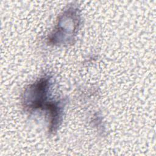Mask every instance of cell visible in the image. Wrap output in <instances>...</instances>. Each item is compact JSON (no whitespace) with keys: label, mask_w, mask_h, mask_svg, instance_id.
I'll return each mask as SVG.
<instances>
[{"label":"cell","mask_w":156,"mask_h":156,"mask_svg":"<svg viewBox=\"0 0 156 156\" xmlns=\"http://www.w3.org/2000/svg\"><path fill=\"white\" fill-rule=\"evenodd\" d=\"M50 113V132H54L59 126L62 115V103L58 101L49 102L45 106Z\"/></svg>","instance_id":"2"},{"label":"cell","mask_w":156,"mask_h":156,"mask_svg":"<svg viewBox=\"0 0 156 156\" xmlns=\"http://www.w3.org/2000/svg\"><path fill=\"white\" fill-rule=\"evenodd\" d=\"M49 84V78L43 77L30 85L24 93L23 104L25 107L32 110L44 107Z\"/></svg>","instance_id":"1"}]
</instances>
